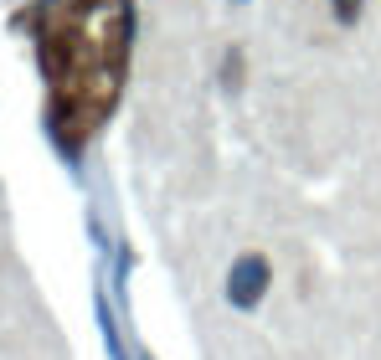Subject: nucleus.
<instances>
[{
  "label": "nucleus",
  "mask_w": 381,
  "mask_h": 360,
  "mask_svg": "<svg viewBox=\"0 0 381 360\" xmlns=\"http://www.w3.org/2000/svg\"><path fill=\"white\" fill-rule=\"evenodd\" d=\"M335 16L340 21H356L361 16V0H335Z\"/></svg>",
  "instance_id": "4"
},
{
  "label": "nucleus",
  "mask_w": 381,
  "mask_h": 360,
  "mask_svg": "<svg viewBox=\"0 0 381 360\" xmlns=\"http://www.w3.org/2000/svg\"><path fill=\"white\" fill-rule=\"evenodd\" d=\"M129 0H42V72L52 77V139L77 155L119 103L129 68Z\"/></svg>",
  "instance_id": "1"
},
{
  "label": "nucleus",
  "mask_w": 381,
  "mask_h": 360,
  "mask_svg": "<svg viewBox=\"0 0 381 360\" xmlns=\"http://www.w3.org/2000/svg\"><path fill=\"white\" fill-rule=\"evenodd\" d=\"M268 283H273L268 258H263V252H242V258L232 263V273H227V304L232 309H258Z\"/></svg>",
  "instance_id": "2"
},
{
  "label": "nucleus",
  "mask_w": 381,
  "mask_h": 360,
  "mask_svg": "<svg viewBox=\"0 0 381 360\" xmlns=\"http://www.w3.org/2000/svg\"><path fill=\"white\" fill-rule=\"evenodd\" d=\"M98 324H103V340H109V355L114 360H129V350H124V335H119V314H114V304L98 293Z\"/></svg>",
  "instance_id": "3"
}]
</instances>
